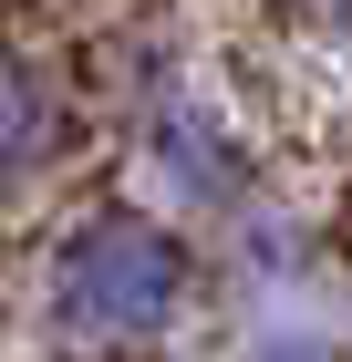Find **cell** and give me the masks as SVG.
<instances>
[{
	"mask_svg": "<svg viewBox=\"0 0 352 362\" xmlns=\"http://www.w3.org/2000/svg\"><path fill=\"white\" fill-rule=\"evenodd\" d=\"M176 300H187V259L145 218H93L52 269V321L73 341H145L176 321Z\"/></svg>",
	"mask_w": 352,
	"mask_h": 362,
	"instance_id": "obj_1",
	"label": "cell"
},
{
	"mask_svg": "<svg viewBox=\"0 0 352 362\" xmlns=\"http://www.w3.org/2000/svg\"><path fill=\"white\" fill-rule=\"evenodd\" d=\"M156 156L176 166V187H187V197H217V187H228V156L197 135V114H187V104H166V114H156Z\"/></svg>",
	"mask_w": 352,
	"mask_h": 362,
	"instance_id": "obj_2",
	"label": "cell"
},
{
	"mask_svg": "<svg viewBox=\"0 0 352 362\" xmlns=\"http://www.w3.org/2000/svg\"><path fill=\"white\" fill-rule=\"evenodd\" d=\"M31 145H42V93H31L21 73H0V176L31 166Z\"/></svg>",
	"mask_w": 352,
	"mask_h": 362,
	"instance_id": "obj_3",
	"label": "cell"
},
{
	"mask_svg": "<svg viewBox=\"0 0 352 362\" xmlns=\"http://www.w3.org/2000/svg\"><path fill=\"white\" fill-rule=\"evenodd\" d=\"M270 362H331V352H270Z\"/></svg>",
	"mask_w": 352,
	"mask_h": 362,
	"instance_id": "obj_4",
	"label": "cell"
}]
</instances>
